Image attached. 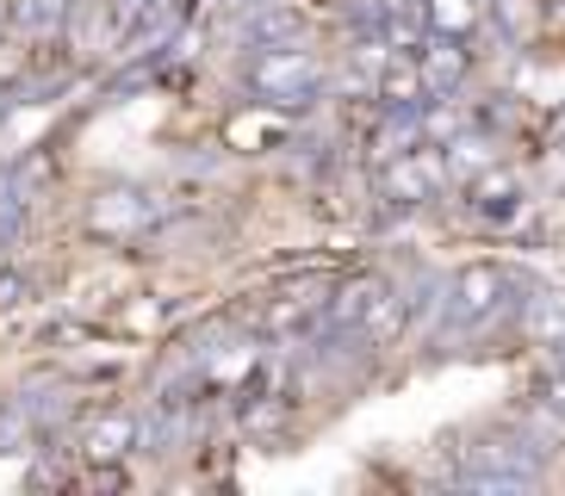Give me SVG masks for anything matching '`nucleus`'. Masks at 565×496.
I'll return each instance as SVG.
<instances>
[{"label":"nucleus","instance_id":"f257e3e1","mask_svg":"<svg viewBox=\"0 0 565 496\" xmlns=\"http://www.w3.org/2000/svg\"><path fill=\"white\" fill-rule=\"evenodd\" d=\"M249 87L262 99H274V106H305V99L323 87V63L299 44H274L249 63Z\"/></svg>","mask_w":565,"mask_h":496},{"label":"nucleus","instance_id":"f03ea898","mask_svg":"<svg viewBox=\"0 0 565 496\" xmlns=\"http://www.w3.org/2000/svg\"><path fill=\"white\" fill-rule=\"evenodd\" d=\"M385 198H398V205H423L448 186V149L435 143H416V149H398V155H385V174H380Z\"/></svg>","mask_w":565,"mask_h":496},{"label":"nucleus","instance_id":"7ed1b4c3","mask_svg":"<svg viewBox=\"0 0 565 496\" xmlns=\"http://www.w3.org/2000/svg\"><path fill=\"white\" fill-rule=\"evenodd\" d=\"M156 217H162V205H156L150 193H137V186H106V193H94V205H87V230L106 236V242H131V236L156 230Z\"/></svg>","mask_w":565,"mask_h":496},{"label":"nucleus","instance_id":"20e7f679","mask_svg":"<svg viewBox=\"0 0 565 496\" xmlns=\"http://www.w3.org/2000/svg\"><path fill=\"white\" fill-rule=\"evenodd\" d=\"M454 323H484V316L503 311V298H510V280H503V267H466L454 273Z\"/></svg>","mask_w":565,"mask_h":496},{"label":"nucleus","instance_id":"39448f33","mask_svg":"<svg viewBox=\"0 0 565 496\" xmlns=\"http://www.w3.org/2000/svg\"><path fill=\"white\" fill-rule=\"evenodd\" d=\"M416 63H423V82H429V94H454V87L466 82L472 56L460 50V37L429 32V37H423V50H416Z\"/></svg>","mask_w":565,"mask_h":496},{"label":"nucleus","instance_id":"423d86ee","mask_svg":"<svg viewBox=\"0 0 565 496\" xmlns=\"http://www.w3.org/2000/svg\"><path fill=\"white\" fill-rule=\"evenodd\" d=\"M286 137V112H274V99L267 106H249V112L224 118V143L243 149V155H262V149H274Z\"/></svg>","mask_w":565,"mask_h":496},{"label":"nucleus","instance_id":"0eeeda50","mask_svg":"<svg viewBox=\"0 0 565 496\" xmlns=\"http://www.w3.org/2000/svg\"><path fill=\"white\" fill-rule=\"evenodd\" d=\"M380 99H385V106H398V112H416V106H429V82H423V63H416V50H404L398 63H385V75H380Z\"/></svg>","mask_w":565,"mask_h":496},{"label":"nucleus","instance_id":"6e6552de","mask_svg":"<svg viewBox=\"0 0 565 496\" xmlns=\"http://www.w3.org/2000/svg\"><path fill=\"white\" fill-rule=\"evenodd\" d=\"M131 441H137V422L125 410H106L100 422H87L82 453H87V460H125V453H131Z\"/></svg>","mask_w":565,"mask_h":496},{"label":"nucleus","instance_id":"1a4fd4ad","mask_svg":"<svg viewBox=\"0 0 565 496\" xmlns=\"http://www.w3.org/2000/svg\"><path fill=\"white\" fill-rule=\"evenodd\" d=\"M515 198H522V181H515L510 168H479V181L466 186V205H479V212H510Z\"/></svg>","mask_w":565,"mask_h":496},{"label":"nucleus","instance_id":"9d476101","mask_svg":"<svg viewBox=\"0 0 565 496\" xmlns=\"http://www.w3.org/2000/svg\"><path fill=\"white\" fill-rule=\"evenodd\" d=\"M385 292V280H349L342 292L323 304V316H330V330H361V316H366V304Z\"/></svg>","mask_w":565,"mask_h":496},{"label":"nucleus","instance_id":"9b49d317","mask_svg":"<svg viewBox=\"0 0 565 496\" xmlns=\"http://www.w3.org/2000/svg\"><path fill=\"white\" fill-rule=\"evenodd\" d=\"M479 19H484V0H423V25H429V32L466 37Z\"/></svg>","mask_w":565,"mask_h":496},{"label":"nucleus","instance_id":"f8f14e48","mask_svg":"<svg viewBox=\"0 0 565 496\" xmlns=\"http://www.w3.org/2000/svg\"><path fill=\"white\" fill-rule=\"evenodd\" d=\"M404 298L392 292V285H385L380 298H373V304H366V316H361V335H373V342H398L404 335Z\"/></svg>","mask_w":565,"mask_h":496},{"label":"nucleus","instance_id":"ddd939ff","mask_svg":"<svg viewBox=\"0 0 565 496\" xmlns=\"http://www.w3.org/2000/svg\"><path fill=\"white\" fill-rule=\"evenodd\" d=\"M522 330L534 335V342H565V292H541L529 304V316H522Z\"/></svg>","mask_w":565,"mask_h":496},{"label":"nucleus","instance_id":"4468645a","mask_svg":"<svg viewBox=\"0 0 565 496\" xmlns=\"http://www.w3.org/2000/svg\"><path fill=\"white\" fill-rule=\"evenodd\" d=\"M25 224V193H19V174L0 168V236H13Z\"/></svg>","mask_w":565,"mask_h":496},{"label":"nucleus","instance_id":"2eb2a0df","mask_svg":"<svg viewBox=\"0 0 565 496\" xmlns=\"http://www.w3.org/2000/svg\"><path fill=\"white\" fill-rule=\"evenodd\" d=\"M491 13L503 19V32H510V37H522V32H534V19H541V0H491Z\"/></svg>","mask_w":565,"mask_h":496},{"label":"nucleus","instance_id":"dca6fc26","mask_svg":"<svg viewBox=\"0 0 565 496\" xmlns=\"http://www.w3.org/2000/svg\"><path fill=\"white\" fill-rule=\"evenodd\" d=\"M63 0H19V25H25V32H56V25H63Z\"/></svg>","mask_w":565,"mask_h":496},{"label":"nucleus","instance_id":"f3484780","mask_svg":"<svg viewBox=\"0 0 565 496\" xmlns=\"http://www.w3.org/2000/svg\"><path fill=\"white\" fill-rule=\"evenodd\" d=\"M32 441V410L13 403V410H0V453H13V446Z\"/></svg>","mask_w":565,"mask_h":496},{"label":"nucleus","instance_id":"a211bd4d","mask_svg":"<svg viewBox=\"0 0 565 496\" xmlns=\"http://www.w3.org/2000/svg\"><path fill=\"white\" fill-rule=\"evenodd\" d=\"M522 82H529V94L541 99V106H559V99H565V63L559 68H529Z\"/></svg>","mask_w":565,"mask_h":496},{"label":"nucleus","instance_id":"6ab92c4d","mask_svg":"<svg viewBox=\"0 0 565 496\" xmlns=\"http://www.w3.org/2000/svg\"><path fill=\"white\" fill-rule=\"evenodd\" d=\"M25 292H32V285L19 280V273H7V267H0V311H13V304H25Z\"/></svg>","mask_w":565,"mask_h":496},{"label":"nucleus","instance_id":"aec40b11","mask_svg":"<svg viewBox=\"0 0 565 496\" xmlns=\"http://www.w3.org/2000/svg\"><path fill=\"white\" fill-rule=\"evenodd\" d=\"M553 366H559V373H565V342H553Z\"/></svg>","mask_w":565,"mask_h":496},{"label":"nucleus","instance_id":"412c9836","mask_svg":"<svg viewBox=\"0 0 565 496\" xmlns=\"http://www.w3.org/2000/svg\"><path fill=\"white\" fill-rule=\"evenodd\" d=\"M0 267H7V236H0Z\"/></svg>","mask_w":565,"mask_h":496},{"label":"nucleus","instance_id":"4be33fe9","mask_svg":"<svg viewBox=\"0 0 565 496\" xmlns=\"http://www.w3.org/2000/svg\"><path fill=\"white\" fill-rule=\"evenodd\" d=\"M0 118H7V106H0Z\"/></svg>","mask_w":565,"mask_h":496}]
</instances>
